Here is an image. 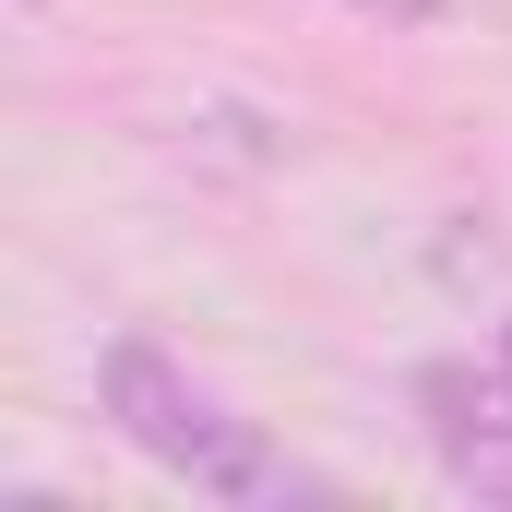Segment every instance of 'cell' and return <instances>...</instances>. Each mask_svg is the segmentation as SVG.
Listing matches in <instances>:
<instances>
[{
	"label": "cell",
	"mask_w": 512,
	"mask_h": 512,
	"mask_svg": "<svg viewBox=\"0 0 512 512\" xmlns=\"http://www.w3.org/2000/svg\"><path fill=\"white\" fill-rule=\"evenodd\" d=\"M96 405H108V429H120L131 453H143L155 477H179L191 501H227V512L334 501V477H322V465H298L262 417H239L203 370H179V358H167V346H143V334H120V346L96 358Z\"/></svg>",
	"instance_id": "cell-1"
},
{
	"label": "cell",
	"mask_w": 512,
	"mask_h": 512,
	"mask_svg": "<svg viewBox=\"0 0 512 512\" xmlns=\"http://www.w3.org/2000/svg\"><path fill=\"white\" fill-rule=\"evenodd\" d=\"M417 429L453 489L512 501V358H429L417 370Z\"/></svg>",
	"instance_id": "cell-2"
},
{
	"label": "cell",
	"mask_w": 512,
	"mask_h": 512,
	"mask_svg": "<svg viewBox=\"0 0 512 512\" xmlns=\"http://www.w3.org/2000/svg\"><path fill=\"white\" fill-rule=\"evenodd\" d=\"M346 12H370V24H405V36H417V24H441L453 0H346Z\"/></svg>",
	"instance_id": "cell-3"
},
{
	"label": "cell",
	"mask_w": 512,
	"mask_h": 512,
	"mask_svg": "<svg viewBox=\"0 0 512 512\" xmlns=\"http://www.w3.org/2000/svg\"><path fill=\"white\" fill-rule=\"evenodd\" d=\"M501 358H512V322H501Z\"/></svg>",
	"instance_id": "cell-4"
}]
</instances>
